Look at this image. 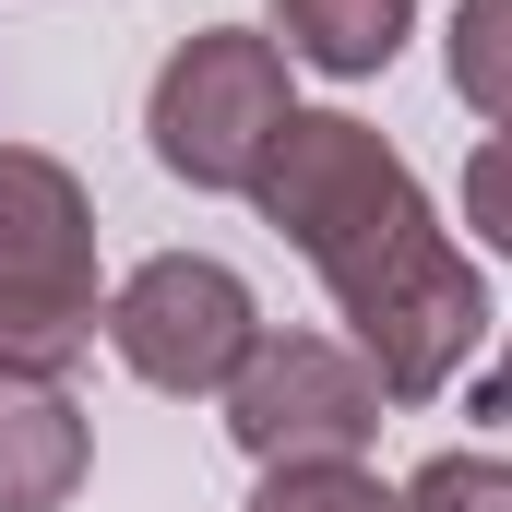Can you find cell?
<instances>
[{
    "instance_id": "cell-8",
    "label": "cell",
    "mask_w": 512,
    "mask_h": 512,
    "mask_svg": "<svg viewBox=\"0 0 512 512\" xmlns=\"http://www.w3.org/2000/svg\"><path fill=\"white\" fill-rule=\"evenodd\" d=\"M453 84L512 120V0H465V24H453Z\"/></svg>"
},
{
    "instance_id": "cell-6",
    "label": "cell",
    "mask_w": 512,
    "mask_h": 512,
    "mask_svg": "<svg viewBox=\"0 0 512 512\" xmlns=\"http://www.w3.org/2000/svg\"><path fill=\"white\" fill-rule=\"evenodd\" d=\"M84 477V429L36 370H0V512H48Z\"/></svg>"
},
{
    "instance_id": "cell-7",
    "label": "cell",
    "mask_w": 512,
    "mask_h": 512,
    "mask_svg": "<svg viewBox=\"0 0 512 512\" xmlns=\"http://www.w3.org/2000/svg\"><path fill=\"white\" fill-rule=\"evenodd\" d=\"M405 36V0H286V48H310L322 72H382Z\"/></svg>"
},
{
    "instance_id": "cell-5",
    "label": "cell",
    "mask_w": 512,
    "mask_h": 512,
    "mask_svg": "<svg viewBox=\"0 0 512 512\" xmlns=\"http://www.w3.org/2000/svg\"><path fill=\"white\" fill-rule=\"evenodd\" d=\"M227 417H239V441H251L262 465H334V453H358V441H370L382 382H370V370H346L322 334H286V346H251V358H239Z\"/></svg>"
},
{
    "instance_id": "cell-3",
    "label": "cell",
    "mask_w": 512,
    "mask_h": 512,
    "mask_svg": "<svg viewBox=\"0 0 512 512\" xmlns=\"http://www.w3.org/2000/svg\"><path fill=\"white\" fill-rule=\"evenodd\" d=\"M274 131H286V84H274L262 36H191V60H167V84H155V155L179 179L239 191Z\"/></svg>"
},
{
    "instance_id": "cell-9",
    "label": "cell",
    "mask_w": 512,
    "mask_h": 512,
    "mask_svg": "<svg viewBox=\"0 0 512 512\" xmlns=\"http://www.w3.org/2000/svg\"><path fill=\"white\" fill-rule=\"evenodd\" d=\"M405 512H512V465H465V453H453V465L417 477V501H405Z\"/></svg>"
},
{
    "instance_id": "cell-1",
    "label": "cell",
    "mask_w": 512,
    "mask_h": 512,
    "mask_svg": "<svg viewBox=\"0 0 512 512\" xmlns=\"http://www.w3.org/2000/svg\"><path fill=\"white\" fill-rule=\"evenodd\" d=\"M251 191L274 203V227H298V251L334 274L346 322L370 334L382 358V393H429L465 346H477V274L441 251L417 179L393 167L358 120H286L262 143Z\"/></svg>"
},
{
    "instance_id": "cell-11",
    "label": "cell",
    "mask_w": 512,
    "mask_h": 512,
    "mask_svg": "<svg viewBox=\"0 0 512 512\" xmlns=\"http://www.w3.org/2000/svg\"><path fill=\"white\" fill-rule=\"evenodd\" d=\"M465 203H477V227L512 251V143H489V155L465 167Z\"/></svg>"
},
{
    "instance_id": "cell-2",
    "label": "cell",
    "mask_w": 512,
    "mask_h": 512,
    "mask_svg": "<svg viewBox=\"0 0 512 512\" xmlns=\"http://www.w3.org/2000/svg\"><path fill=\"white\" fill-rule=\"evenodd\" d=\"M96 322V274H84V203L48 155H0V370H48L72 358Z\"/></svg>"
},
{
    "instance_id": "cell-12",
    "label": "cell",
    "mask_w": 512,
    "mask_h": 512,
    "mask_svg": "<svg viewBox=\"0 0 512 512\" xmlns=\"http://www.w3.org/2000/svg\"><path fill=\"white\" fill-rule=\"evenodd\" d=\"M477 405H489V417H512V358L489 370V393H477Z\"/></svg>"
},
{
    "instance_id": "cell-4",
    "label": "cell",
    "mask_w": 512,
    "mask_h": 512,
    "mask_svg": "<svg viewBox=\"0 0 512 512\" xmlns=\"http://www.w3.org/2000/svg\"><path fill=\"white\" fill-rule=\"evenodd\" d=\"M108 334H120V358L155 393H215V382H239V358L262 346L251 286L227 262H143L120 286V310H108Z\"/></svg>"
},
{
    "instance_id": "cell-10",
    "label": "cell",
    "mask_w": 512,
    "mask_h": 512,
    "mask_svg": "<svg viewBox=\"0 0 512 512\" xmlns=\"http://www.w3.org/2000/svg\"><path fill=\"white\" fill-rule=\"evenodd\" d=\"M262 512H393L382 489H358V477H334V465H286V489Z\"/></svg>"
}]
</instances>
